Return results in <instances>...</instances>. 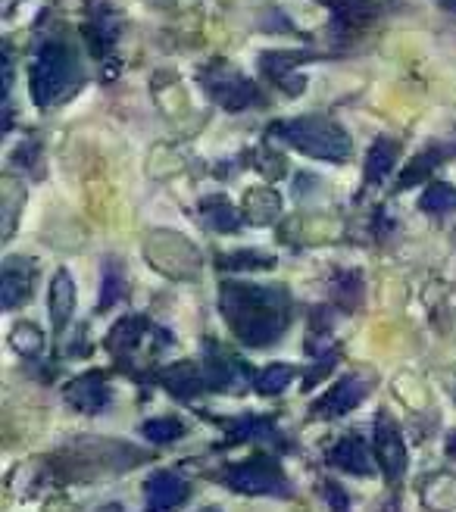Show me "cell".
Here are the masks:
<instances>
[{"instance_id":"cell-28","label":"cell","mask_w":456,"mask_h":512,"mask_svg":"<svg viewBox=\"0 0 456 512\" xmlns=\"http://www.w3.org/2000/svg\"><path fill=\"white\" fill-rule=\"evenodd\" d=\"M438 4H441L447 13H453V16H456V0H438Z\"/></svg>"},{"instance_id":"cell-12","label":"cell","mask_w":456,"mask_h":512,"mask_svg":"<svg viewBox=\"0 0 456 512\" xmlns=\"http://www.w3.org/2000/svg\"><path fill=\"white\" fill-rule=\"evenodd\" d=\"M328 466H335L347 475H372V453L360 434H347L332 450H328Z\"/></svg>"},{"instance_id":"cell-21","label":"cell","mask_w":456,"mask_h":512,"mask_svg":"<svg viewBox=\"0 0 456 512\" xmlns=\"http://www.w3.org/2000/svg\"><path fill=\"white\" fill-rule=\"evenodd\" d=\"M294 366H285V363H275V366H266L260 375H257V391L272 397V394H282L288 384L294 381Z\"/></svg>"},{"instance_id":"cell-3","label":"cell","mask_w":456,"mask_h":512,"mask_svg":"<svg viewBox=\"0 0 456 512\" xmlns=\"http://www.w3.org/2000/svg\"><path fill=\"white\" fill-rule=\"evenodd\" d=\"M269 135L300 150L303 157L328 160V163H344L353 150L350 135L335 119H325V116H300V119L275 122V125H269Z\"/></svg>"},{"instance_id":"cell-13","label":"cell","mask_w":456,"mask_h":512,"mask_svg":"<svg viewBox=\"0 0 456 512\" xmlns=\"http://www.w3.org/2000/svg\"><path fill=\"white\" fill-rule=\"evenodd\" d=\"M47 313H50V325L54 331H63L75 313V281L66 269H60L50 281V291H47Z\"/></svg>"},{"instance_id":"cell-7","label":"cell","mask_w":456,"mask_h":512,"mask_svg":"<svg viewBox=\"0 0 456 512\" xmlns=\"http://www.w3.org/2000/svg\"><path fill=\"white\" fill-rule=\"evenodd\" d=\"M372 388V375L369 372H350L347 378H341L338 384L328 394H322L316 403H313V413L319 419H335V416H344L350 413L353 406H360L366 400Z\"/></svg>"},{"instance_id":"cell-19","label":"cell","mask_w":456,"mask_h":512,"mask_svg":"<svg viewBox=\"0 0 456 512\" xmlns=\"http://www.w3.org/2000/svg\"><path fill=\"white\" fill-rule=\"evenodd\" d=\"M453 150H456V147H450V150H447V147H432V150L419 153V157H416V160L410 163V169L400 175V185H397V188H403V191H407V188H413V185L419 182L422 175H428V172H432V169H435L438 163H444L441 157H447V153H453Z\"/></svg>"},{"instance_id":"cell-8","label":"cell","mask_w":456,"mask_h":512,"mask_svg":"<svg viewBox=\"0 0 456 512\" xmlns=\"http://www.w3.org/2000/svg\"><path fill=\"white\" fill-rule=\"evenodd\" d=\"M200 369H204L207 388H213V391H238L235 384L250 381V369L235 353H228L216 341H207V353H204V360H200Z\"/></svg>"},{"instance_id":"cell-29","label":"cell","mask_w":456,"mask_h":512,"mask_svg":"<svg viewBox=\"0 0 456 512\" xmlns=\"http://www.w3.org/2000/svg\"><path fill=\"white\" fill-rule=\"evenodd\" d=\"M447 388H450V397H453V400H456V375H453V378H450V384H447Z\"/></svg>"},{"instance_id":"cell-24","label":"cell","mask_w":456,"mask_h":512,"mask_svg":"<svg viewBox=\"0 0 456 512\" xmlns=\"http://www.w3.org/2000/svg\"><path fill=\"white\" fill-rule=\"evenodd\" d=\"M10 344H13V350L16 353H22V356H38L41 353V347H44V335L35 328V325H16L13 328V335H10Z\"/></svg>"},{"instance_id":"cell-27","label":"cell","mask_w":456,"mask_h":512,"mask_svg":"<svg viewBox=\"0 0 456 512\" xmlns=\"http://www.w3.org/2000/svg\"><path fill=\"white\" fill-rule=\"evenodd\" d=\"M447 456L456 459V431H450V438H447Z\"/></svg>"},{"instance_id":"cell-20","label":"cell","mask_w":456,"mask_h":512,"mask_svg":"<svg viewBox=\"0 0 456 512\" xmlns=\"http://www.w3.org/2000/svg\"><path fill=\"white\" fill-rule=\"evenodd\" d=\"M419 207L432 216H444V213H453L456 210V188L453 185H444V182H435L428 188L419 200Z\"/></svg>"},{"instance_id":"cell-10","label":"cell","mask_w":456,"mask_h":512,"mask_svg":"<svg viewBox=\"0 0 456 512\" xmlns=\"http://www.w3.org/2000/svg\"><path fill=\"white\" fill-rule=\"evenodd\" d=\"M63 397H66L69 406L79 409V413L94 416V413H104V409L110 406L113 391H110V384H107V375H104V372H85V375L72 378V381L66 384Z\"/></svg>"},{"instance_id":"cell-26","label":"cell","mask_w":456,"mask_h":512,"mask_svg":"<svg viewBox=\"0 0 456 512\" xmlns=\"http://www.w3.org/2000/svg\"><path fill=\"white\" fill-rule=\"evenodd\" d=\"M322 494H325V500H328V503H332L335 509H347V503H350V500H347V497H344V494H341V491L335 488V484H332V481H325V488H322Z\"/></svg>"},{"instance_id":"cell-5","label":"cell","mask_w":456,"mask_h":512,"mask_svg":"<svg viewBox=\"0 0 456 512\" xmlns=\"http://www.w3.org/2000/svg\"><path fill=\"white\" fill-rule=\"evenodd\" d=\"M225 484L250 497H291V484L282 466L269 456H253L225 472Z\"/></svg>"},{"instance_id":"cell-22","label":"cell","mask_w":456,"mask_h":512,"mask_svg":"<svg viewBox=\"0 0 456 512\" xmlns=\"http://www.w3.org/2000/svg\"><path fill=\"white\" fill-rule=\"evenodd\" d=\"M141 434H144L150 444H172V441H179L182 434H185V425L179 419H172V416H166V419H150V422L141 425Z\"/></svg>"},{"instance_id":"cell-2","label":"cell","mask_w":456,"mask_h":512,"mask_svg":"<svg viewBox=\"0 0 456 512\" xmlns=\"http://www.w3.org/2000/svg\"><path fill=\"white\" fill-rule=\"evenodd\" d=\"M29 82H32V100L41 110L63 104L66 97H72L82 88L85 69L79 60V50H75V44L66 35L47 32L38 38Z\"/></svg>"},{"instance_id":"cell-25","label":"cell","mask_w":456,"mask_h":512,"mask_svg":"<svg viewBox=\"0 0 456 512\" xmlns=\"http://www.w3.org/2000/svg\"><path fill=\"white\" fill-rule=\"evenodd\" d=\"M272 266H275V260L260 250H241V253H232L222 260V269H272Z\"/></svg>"},{"instance_id":"cell-17","label":"cell","mask_w":456,"mask_h":512,"mask_svg":"<svg viewBox=\"0 0 456 512\" xmlns=\"http://www.w3.org/2000/svg\"><path fill=\"white\" fill-rule=\"evenodd\" d=\"M125 297V269L116 260L104 263V275H100V300L97 310H110Z\"/></svg>"},{"instance_id":"cell-4","label":"cell","mask_w":456,"mask_h":512,"mask_svg":"<svg viewBox=\"0 0 456 512\" xmlns=\"http://www.w3.org/2000/svg\"><path fill=\"white\" fill-rule=\"evenodd\" d=\"M200 82H204L207 94L216 100L219 107H225L228 113H244L250 107L263 104L260 88L253 85L247 75H241L235 66L213 63L207 69H200Z\"/></svg>"},{"instance_id":"cell-14","label":"cell","mask_w":456,"mask_h":512,"mask_svg":"<svg viewBox=\"0 0 456 512\" xmlns=\"http://www.w3.org/2000/svg\"><path fill=\"white\" fill-rule=\"evenodd\" d=\"M397 157H400V147L394 138H375V144L369 147V157H366V185H378L385 182L388 172L397 166Z\"/></svg>"},{"instance_id":"cell-6","label":"cell","mask_w":456,"mask_h":512,"mask_svg":"<svg viewBox=\"0 0 456 512\" xmlns=\"http://www.w3.org/2000/svg\"><path fill=\"white\" fill-rule=\"evenodd\" d=\"M372 447H375V463L382 466L388 481H400L407 472V444H403V434L394 425L388 413H378L372 425Z\"/></svg>"},{"instance_id":"cell-16","label":"cell","mask_w":456,"mask_h":512,"mask_svg":"<svg viewBox=\"0 0 456 512\" xmlns=\"http://www.w3.org/2000/svg\"><path fill=\"white\" fill-rule=\"evenodd\" d=\"M200 216H204V222L213 228V232H235V228L241 225L238 210L225 197H207V200H200Z\"/></svg>"},{"instance_id":"cell-11","label":"cell","mask_w":456,"mask_h":512,"mask_svg":"<svg viewBox=\"0 0 456 512\" xmlns=\"http://www.w3.org/2000/svg\"><path fill=\"white\" fill-rule=\"evenodd\" d=\"M188 494H191L188 481L179 472H169V469L154 472L144 484V503H147V509H157V512L182 506L188 500Z\"/></svg>"},{"instance_id":"cell-18","label":"cell","mask_w":456,"mask_h":512,"mask_svg":"<svg viewBox=\"0 0 456 512\" xmlns=\"http://www.w3.org/2000/svg\"><path fill=\"white\" fill-rule=\"evenodd\" d=\"M228 431H232L235 441H278V428L260 416H244L228 422Z\"/></svg>"},{"instance_id":"cell-9","label":"cell","mask_w":456,"mask_h":512,"mask_svg":"<svg viewBox=\"0 0 456 512\" xmlns=\"http://www.w3.org/2000/svg\"><path fill=\"white\" fill-rule=\"evenodd\" d=\"M35 275L38 269L32 256H7L4 272H0V306L4 310H19L32 297Z\"/></svg>"},{"instance_id":"cell-1","label":"cell","mask_w":456,"mask_h":512,"mask_svg":"<svg viewBox=\"0 0 456 512\" xmlns=\"http://www.w3.org/2000/svg\"><path fill=\"white\" fill-rule=\"evenodd\" d=\"M219 313L241 344L269 347L291 322V297L282 285L225 281L219 288Z\"/></svg>"},{"instance_id":"cell-15","label":"cell","mask_w":456,"mask_h":512,"mask_svg":"<svg viewBox=\"0 0 456 512\" xmlns=\"http://www.w3.org/2000/svg\"><path fill=\"white\" fill-rule=\"evenodd\" d=\"M160 378H163L166 388H169L172 394H179V397H194L197 391H204V388H207L204 369H197L194 363H179V366H172V369H166Z\"/></svg>"},{"instance_id":"cell-23","label":"cell","mask_w":456,"mask_h":512,"mask_svg":"<svg viewBox=\"0 0 456 512\" xmlns=\"http://www.w3.org/2000/svg\"><path fill=\"white\" fill-rule=\"evenodd\" d=\"M278 207H282V200H278V194L269 191V188H260V191L247 194V216L253 222H269V219H275L278 216Z\"/></svg>"}]
</instances>
